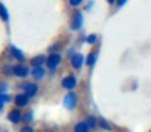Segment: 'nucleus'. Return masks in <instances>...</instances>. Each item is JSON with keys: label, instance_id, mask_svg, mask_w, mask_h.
<instances>
[{"label": "nucleus", "instance_id": "nucleus-18", "mask_svg": "<svg viewBox=\"0 0 151 132\" xmlns=\"http://www.w3.org/2000/svg\"><path fill=\"white\" fill-rule=\"evenodd\" d=\"M87 123H88V125H89V127H92V128H94L95 127V125H96V119H95L94 117H89L88 119H87Z\"/></svg>", "mask_w": 151, "mask_h": 132}, {"label": "nucleus", "instance_id": "nucleus-8", "mask_svg": "<svg viewBox=\"0 0 151 132\" xmlns=\"http://www.w3.org/2000/svg\"><path fill=\"white\" fill-rule=\"evenodd\" d=\"M16 104L18 105V106H25V105L28 104V102H29V98H28V96L26 94H19L16 96Z\"/></svg>", "mask_w": 151, "mask_h": 132}, {"label": "nucleus", "instance_id": "nucleus-12", "mask_svg": "<svg viewBox=\"0 0 151 132\" xmlns=\"http://www.w3.org/2000/svg\"><path fill=\"white\" fill-rule=\"evenodd\" d=\"M89 129V125L87 122H81L77 124L75 127V132H87Z\"/></svg>", "mask_w": 151, "mask_h": 132}, {"label": "nucleus", "instance_id": "nucleus-20", "mask_svg": "<svg viewBox=\"0 0 151 132\" xmlns=\"http://www.w3.org/2000/svg\"><path fill=\"white\" fill-rule=\"evenodd\" d=\"M95 40H96V36L95 35H89L88 37H87V41H88L89 44H94Z\"/></svg>", "mask_w": 151, "mask_h": 132}, {"label": "nucleus", "instance_id": "nucleus-23", "mask_svg": "<svg viewBox=\"0 0 151 132\" xmlns=\"http://www.w3.org/2000/svg\"><path fill=\"white\" fill-rule=\"evenodd\" d=\"M32 113H28L27 115H25V117H24V121L25 122H29V121H31L32 120Z\"/></svg>", "mask_w": 151, "mask_h": 132}, {"label": "nucleus", "instance_id": "nucleus-16", "mask_svg": "<svg viewBox=\"0 0 151 132\" xmlns=\"http://www.w3.org/2000/svg\"><path fill=\"white\" fill-rule=\"evenodd\" d=\"M99 126H101V128H104V129H106V130L111 129V127H110V125L108 124V122L106 121L105 119H103V118H101V119H99Z\"/></svg>", "mask_w": 151, "mask_h": 132}, {"label": "nucleus", "instance_id": "nucleus-5", "mask_svg": "<svg viewBox=\"0 0 151 132\" xmlns=\"http://www.w3.org/2000/svg\"><path fill=\"white\" fill-rule=\"evenodd\" d=\"M76 84H77V81L73 78V76H69L67 78H65L64 80L62 81V86L63 88L68 89V90H71L76 87Z\"/></svg>", "mask_w": 151, "mask_h": 132}, {"label": "nucleus", "instance_id": "nucleus-6", "mask_svg": "<svg viewBox=\"0 0 151 132\" xmlns=\"http://www.w3.org/2000/svg\"><path fill=\"white\" fill-rule=\"evenodd\" d=\"M14 73L17 76L20 78H24V76H28V68L23 66V65H16L14 67Z\"/></svg>", "mask_w": 151, "mask_h": 132}, {"label": "nucleus", "instance_id": "nucleus-25", "mask_svg": "<svg viewBox=\"0 0 151 132\" xmlns=\"http://www.w3.org/2000/svg\"><path fill=\"white\" fill-rule=\"evenodd\" d=\"M126 1H127V0H117V4L119 5V6H122L123 4H125Z\"/></svg>", "mask_w": 151, "mask_h": 132}, {"label": "nucleus", "instance_id": "nucleus-13", "mask_svg": "<svg viewBox=\"0 0 151 132\" xmlns=\"http://www.w3.org/2000/svg\"><path fill=\"white\" fill-rule=\"evenodd\" d=\"M11 51H12V54L14 55V57L17 59H19V60L23 61L24 59H25V57H24V54L21 52V50H19L18 48H16V46H12L11 48Z\"/></svg>", "mask_w": 151, "mask_h": 132}, {"label": "nucleus", "instance_id": "nucleus-4", "mask_svg": "<svg viewBox=\"0 0 151 132\" xmlns=\"http://www.w3.org/2000/svg\"><path fill=\"white\" fill-rule=\"evenodd\" d=\"M83 62H84V57L82 54H75L71 57V65L73 67L79 69V68L82 67Z\"/></svg>", "mask_w": 151, "mask_h": 132}, {"label": "nucleus", "instance_id": "nucleus-11", "mask_svg": "<svg viewBox=\"0 0 151 132\" xmlns=\"http://www.w3.org/2000/svg\"><path fill=\"white\" fill-rule=\"evenodd\" d=\"M44 62H45V56L38 55V56L34 57L30 63H31V65L33 66V67H40V65L44 64Z\"/></svg>", "mask_w": 151, "mask_h": 132}, {"label": "nucleus", "instance_id": "nucleus-7", "mask_svg": "<svg viewBox=\"0 0 151 132\" xmlns=\"http://www.w3.org/2000/svg\"><path fill=\"white\" fill-rule=\"evenodd\" d=\"M24 91H25L26 95L28 97L29 96H34L37 92V86L35 84H32V83H29V84L25 85L24 86Z\"/></svg>", "mask_w": 151, "mask_h": 132}, {"label": "nucleus", "instance_id": "nucleus-26", "mask_svg": "<svg viewBox=\"0 0 151 132\" xmlns=\"http://www.w3.org/2000/svg\"><path fill=\"white\" fill-rule=\"evenodd\" d=\"M3 105H4V103H3V102H1V101H0V111H1V109H2Z\"/></svg>", "mask_w": 151, "mask_h": 132}, {"label": "nucleus", "instance_id": "nucleus-9", "mask_svg": "<svg viewBox=\"0 0 151 132\" xmlns=\"http://www.w3.org/2000/svg\"><path fill=\"white\" fill-rule=\"evenodd\" d=\"M9 120L11 122H13L14 124H18L21 120V113L17 109L15 111H12L11 113H9Z\"/></svg>", "mask_w": 151, "mask_h": 132}, {"label": "nucleus", "instance_id": "nucleus-14", "mask_svg": "<svg viewBox=\"0 0 151 132\" xmlns=\"http://www.w3.org/2000/svg\"><path fill=\"white\" fill-rule=\"evenodd\" d=\"M0 18H1L3 21H7L9 18V11H7L6 7H5L2 3H0Z\"/></svg>", "mask_w": 151, "mask_h": 132}, {"label": "nucleus", "instance_id": "nucleus-24", "mask_svg": "<svg viewBox=\"0 0 151 132\" xmlns=\"http://www.w3.org/2000/svg\"><path fill=\"white\" fill-rule=\"evenodd\" d=\"M5 89H6V85L0 84V94H3V92L5 91Z\"/></svg>", "mask_w": 151, "mask_h": 132}, {"label": "nucleus", "instance_id": "nucleus-17", "mask_svg": "<svg viewBox=\"0 0 151 132\" xmlns=\"http://www.w3.org/2000/svg\"><path fill=\"white\" fill-rule=\"evenodd\" d=\"M3 73L5 76H11L12 73H14V67H12L11 65H6L4 68H3Z\"/></svg>", "mask_w": 151, "mask_h": 132}, {"label": "nucleus", "instance_id": "nucleus-10", "mask_svg": "<svg viewBox=\"0 0 151 132\" xmlns=\"http://www.w3.org/2000/svg\"><path fill=\"white\" fill-rule=\"evenodd\" d=\"M31 73L33 78H37V80H40V78H42L45 76V69L40 67H40H34L33 69H32Z\"/></svg>", "mask_w": 151, "mask_h": 132}, {"label": "nucleus", "instance_id": "nucleus-22", "mask_svg": "<svg viewBox=\"0 0 151 132\" xmlns=\"http://www.w3.org/2000/svg\"><path fill=\"white\" fill-rule=\"evenodd\" d=\"M20 132H33V129L31 127H29V126H25V127L22 128Z\"/></svg>", "mask_w": 151, "mask_h": 132}, {"label": "nucleus", "instance_id": "nucleus-21", "mask_svg": "<svg viewBox=\"0 0 151 132\" xmlns=\"http://www.w3.org/2000/svg\"><path fill=\"white\" fill-rule=\"evenodd\" d=\"M81 2H82V0H69V3H70V5H73V6H77V5H79Z\"/></svg>", "mask_w": 151, "mask_h": 132}, {"label": "nucleus", "instance_id": "nucleus-3", "mask_svg": "<svg viewBox=\"0 0 151 132\" xmlns=\"http://www.w3.org/2000/svg\"><path fill=\"white\" fill-rule=\"evenodd\" d=\"M64 106L67 107L68 109H73L75 107L76 103H77V96L73 93H68L66 96L64 97Z\"/></svg>", "mask_w": 151, "mask_h": 132}, {"label": "nucleus", "instance_id": "nucleus-19", "mask_svg": "<svg viewBox=\"0 0 151 132\" xmlns=\"http://www.w3.org/2000/svg\"><path fill=\"white\" fill-rule=\"evenodd\" d=\"M9 97L7 96V95H5V94H0V101L1 102H6V101H9Z\"/></svg>", "mask_w": 151, "mask_h": 132}, {"label": "nucleus", "instance_id": "nucleus-27", "mask_svg": "<svg viewBox=\"0 0 151 132\" xmlns=\"http://www.w3.org/2000/svg\"><path fill=\"white\" fill-rule=\"evenodd\" d=\"M114 1H115V0H108V2L111 3V4H112V3H114Z\"/></svg>", "mask_w": 151, "mask_h": 132}, {"label": "nucleus", "instance_id": "nucleus-15", "mask_svg": "<svg viewBox=\"0 0 151 132\" xmlns=\"http://www.w3.org/2000/svg\"><path fill=\"white\" fill-rule=\"evenodd\" d=\"M95 61H96V55H95L94 53H91V54H89L88 57H87L86 64L89 65V66H92L95 63Z\"/></svg>", "mask_w": 151, "mask_h": 132}, {"label": "nucleus", "instance_id": "nucleus-1", "mask_svg": "<svg viewBox=\"0 0 151 132\" xmlns=\"http://www.w3.org/2000/svg\"><path fill=\"white\" fill-rule=\"evenodd\" d=\"M60 61H61V57L59 55L53 54L47 60V65H48V67L51 70H55L57 68V66L59 65V63H60Z\"/></svg>", "mask_w": 151, "mask_h": 132}, {"label": "nucleus", "instance_id": "nucleus-2", "mask_svg": "<svg viewBox=\"0 0 151 132\" xmlns=\"http://www.w3.org/2000/svg\"><path fill=\"white\" fill-rule=\"evenodd\" d=\"M82 23H83V17L79 11L73 14V19H71V22H70V27L73 28V30H78L81 28L82 26Z\"/></svg>", "mask_w": 151, "mask_h": 132}]
</instances>
